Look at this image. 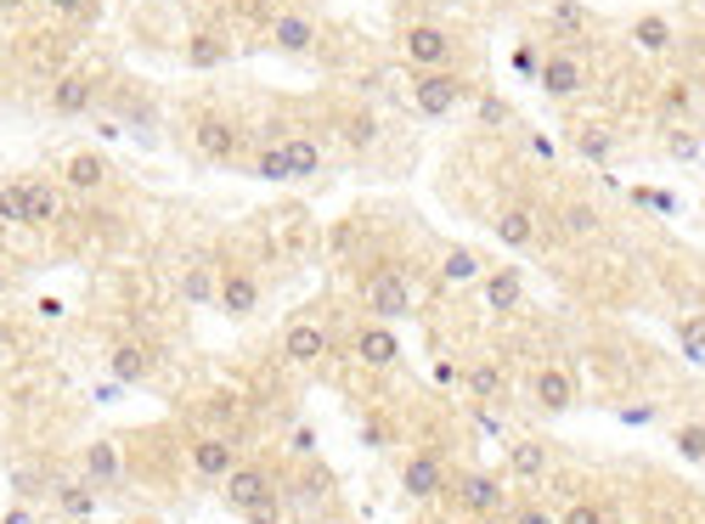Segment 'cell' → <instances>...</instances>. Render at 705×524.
<instances>
[{
    "label": "cell",
    "instance_id": "cell-3",
    "mask_svg": "<svg viewBox=\"0 0 705 524\" xmlns=\"http://www.w3.org/2000/svg\"><path fill=\"white\" fill-rule=\"evenodd\" d=\"M452 51H458V40L440 29V23H407V29H401V57H407V68H418V73L447 68Z\"/></svg>",
    "mask_w": 705,
    "mask_h": 524
},
{
    "label": "cell",
    "instance_id": "cell-40",
    "mask_svg": "<svg viewBox=\"0 0 705 524\" xmlns=\"http://www.w3.org/2000/svg\"><path fill=\"white\" fill-rule=\"evenodd\" d=\"M666 152H677V158H694V152H699V136H688V130H672V136H666Z\"/></svg>",
    "mask_w": 705,
    "mask_h": 524
},
{
    "label": "cell",
    "instance_id": "cell-49",
    "mask_svg": "<svg viewBox=\"0 0 705 524\" xmlns=\"http://www.w3.org/2000/svg\"><path fill=\"white\" fill-rule=\"evenodd\" d=\"M215 417H226V423H232V417H237V401H232V395H215Z\"/></svg>",
    "mask_w": 705,
    "mask_h": 524
},
{
    "label": "cell",
    "instance_id": "cell-6",
    "mask_svg": "<svg viewBox=\"0 0 705 524\" xmlns=\"http://www.w3.org/2000/svg\"><path fill=\"white\" fill-rule=\"evenodd\" d=\"M537 85H542V91H548L554 102H570V97H581V91H587V62H581V57H570V51H554V57H542Z\"/></svg>",
    "mask_w": 705,
    "mask_h": 524
},
{
    "label": "cell",
    "instance_id": "cell-25",
    "mask_svg": "<svg viewBox=\"0 0 705 524\" xmlns=\"http://www.w3.org/2000/svg\"><path fill=\"white\" fill-rule=\"evenodd\" d=\"M508 463H513L519 479H542L548 474V446L542 441H513L508 446Z\"/></svg>",
    "mask_w": 705,
    "mask_h": 524
},
{
    "label": "cell",
    "instance_id": "cell-53",
    "mask_svg": "<svg viewBox=\"0 0 705 524\" xmlns=\"http://www.w3.org/2000/svg\"><path fill=\"white\" fill-rule=\"evenodd\" d=\"M141 524H153V518H141Z\"/></svg>",
    "mask_w": 705,
    "mask_h": 524
},
{
    "label": "cell",
    "instance_id": "cell-7",
    "mask_svg": "<svg viewBox=\"0 0 705 524\" xmlns=\"http://www.w3.org/2000/svg\"><path fill=\"white\" fill-rule=\"evenodd\" d=\"M187 463H193L198 479H215L221 485L237 468V441H232V434H198V441L187 446Z\"/></svg>",
    "mask_w": 705,
    "mask_h": 524
},
{
    "label": "cell",
    "instance_id": "cell-17",
    "mask_svg": "<svg viewBox=\"0 0 705 524\" xmlns=\"http://www.w3.org/2000/svg\"><path fill=\"white\" fill-rule=\"evenodd\" d=\"M215 288H221V271L209 259H193V266H182V277H175V294L187 305H215Z\"/></svg>",
    "mask_w": 705,
    "mask_h": 524
},
{
    "label": "cell",
    "instance_id": "cell-18",
    "mask_svg": "<svg viewBox=\"0 0 705 524\" xmlns=\"http://www.w3.org/2000/svg\"><path fill=\"white\" fill-rule=\"evenodd\" d=\"M62 181H68L74 192H102V187H108V164H102L97 152H74V158L62 164Z\"/></svg>",
    "mask_w": 705,
    "mask_h": 524
},
{
    "label": "cell",
    "instance_id": "cell-16",
    "mask_svg": "<svg viewBox=\"0 0 705 524\" xmlns=\"http://www.w3.org/2000/svg\"><path fill=\"white\" fill-rule=\"evenodd\" d=\"M491 231H497L502 248H531V243H537V209L513 204V209H502V215L491 220Z\"/></svg>",
    "mask_w": 705,
    "mask_h": 524
},
{
    "label": "cell",
    "instance_id": "cell-46",
    "mask_svg": "<svg viewBox=\"0 0 705 524\" xmlns=\"http://www.w3.org/2000/svg\"><path fill=\"white\" fill-rule=\"evenodd\" d=\"M508 524H559V518H554V513H542V507H519Z\"/></svg>",
    "mask_w": 705,
    "mask_h": 524
},
{
    "label": "cell",
    "instance_id": "cell-50",
    "mask_svg": "<svg viewBox=\"0 0 705 524\" xmlns=\"http://www.w3.org/2000/svg\"><path fill=\"white\" fill-rule=\"evenodd\" d=\"M621 417H627V423H649V417H655V406H627Z\"/></svg>",
    "mask_w": 705,
    "mask_h": 524
},
{
    "label": "cell",
    "instance_id": "cell-4",
    "mask_svg": "<svg viewBox=\"0 0 705 524\" xmlns=\"http://www.w3.org/2000/svg\"><path fill=\"white\" fill-rule=\"evenodd\" d=\"M266 496H277V485H272V474L260 468V463H237V468L221 479V502H226L232 513H248V507H260Z\"/></svg>",
    "mask_w": 705,
    "mask_h": 524
},
{
    "label": "cell",
    "instance_id": "cell-9",
    "mask_svg": "<svg viewBox=\"0 0 705 524\" xmlns=\"http://www.w3.org/2000/svg\"><path fill=\"white\" fill-rule=\"evenodd\" d=\"M531 401H537L542 412H570V406H576V378H570V367H559V362L537 367V373H531Z\"/></svg>",
    "mask_w": 705,
    "mask_h": 524
},
{
    "label": "cell",
    "instance_id": "cell-22",
    "mask_svg": "<svg viewBox=\"0 0 705 524\" xmlns=\"http://www.w3.org/2000/svg\"><path fill=\"white\" fill-rule=\"evenodd\" d=\"M85 479H91V485H114L119 479V446L114 441H91V446H85Z\"/></svg>",
    "mask_w": 705,
    "mask_h": 524
},
{
    "label": "cell",
    "instance_id": "cell-14",
    "mask_svg": "<svg viewBox=\"0 0 705 524\" xmlns=\"http://www.w3.org/2000/svg\"><path fill=\"white\" fill-rule=\"evenodd\" d=\"M108 367H114L119 384H147V378H153V349L136 344V338H119V344L108 349Z\"/></svg>",
    "mask_w": 705,
    "mask_h": 524
},
{
    "label": "cell",
    "instance_id": "cell-19",
    "mask_svg": "<svg viewBox=\"0 0 705 524\" xmlns=\"http://www.w3.org/2000/svg\"><path fill=\"white\" fill-rule=\"evenodd\" d=\"M23 192H29V204H23V226L29 231H46V226L62 220V204H57V192L46 181H23Z\"/></svg>",
    "mask_w": 705,
    "mask_h": 524
},
{
    "label": "cell",
    "instance_id": "cell-23",
    "mask_svg": "<svg viewBox=\"0 0 705 524\" xmlns=\"http://www.w3.org/2000/svg\"><path fill=\"white\" fill-rule=\"evenodd\" d=\"M633 40H638L644 51H672V46H677V29H672V18H660V12H644V18L633 23Z\"/></svg>",
    "mask_w": 705,
    "mask_h": 524
},
{
    "label": "cell",
    "instance_id": "cell-36",
    "mask_svg": "<svg viewBox=\"0 0 705 524\" xmlns=\"http://www.w3.org/2000/svg\"><path fill=\"white\" fill-rule=\"evenodd\" d=\"M633 204H644L655 215H677V192H660V187H633Z\"/></svg>",
    "mask_w": 705,
    "mask_h": 524
},
{
    "label": "cell",
    "instance_id": "cell-39",
    "mask_svg": "<svg viewBox=\"0 0 705 524\" xmlns=\"http://www.w3.org/2000/svg\"><path fill=\"white\" fill-rule=\"evenodd\" d=\"M46 7L62 18H97V0H46Z\"/></svg>",
    "mask_w": 705,
    "mask_h": 524
},
{
    "label": "cell",
    "instance_id": "cell-34",
    "mask_svg": "<svg viewBox=\"0 0 705 524\" xmlns=\"http://www.w3.org/2000/svg\"><path fill=\"white\" fill-rule=\"evenodd\" d=\"M254 175L260 181H288V158H283V147H266L254 158Z\"/></svg>",
    "mask_w": 705,
    "mask_h": 524
},
{
    "label": "cell",
    "instance_id": "cell-41",
    "mask_svg": "<svg viewBox=\"0 0 705 524\" xmlns=\"http://www.w3.org/2000/svg\"><path fill=\"white\" fill-rule=\"evenodd\" d=\"M554 18H559L565 29H587V12L576 7V0H559V7H554Z\"/></svg>",
    "mask_w": 705,
    "mask_h": 524
},
{
    "label": "cell",
    "instance_id": "cell-44",
    "mask_svg": "<svg viewBox=\"0 0 705 524\" xmlns=\"http://www.w3.org/2000/svg\"><path fill=\"white\" fill-rule=\"evenodd\" d=\"M660 102H666V113H683V108H688V85H683V79L666 85V97H660Z\"/></svg>",
    "mask_w": 705,
    "mask_h": 524
},
{
    "label": "cell",
    "instance_id": "cell-29",
    "mask_svg": "<svg viewBox=\"0 0 705 524\" xmlns=\"http://www.w3.org/2000/svg\"><path fill=\"white\" fill-rule=\"evenodd\" d=\"M57 507L74 513V518H91V513H97V491L79 485V479H68V485H57Z\"/></svg>",
    "mask_w": 705,
    "mask_h": 524
},
{
    "label": "cell",
    "instance_id": "cell-11",
    "mask_svg": "<svg viewBox=\"0 0 705 524\" xmlns=\"http://www.w3.org/2000/svg\"><path fill=\"white\" fill-rule=\"evenodd\" d=\"M283 356H288L294 367H316V362L327 356V327L311 322V316H300V322L283 333Z\"/></svg>",
    "mask_w": 705,
    "mask_h": 524
},
{
    "label": "cell",
    "instance_id": "cell-28",
    "mask_svg": "<svg viewBox=\"0 0 705 524\" xmlns=\"http://www.w3.org/2000/svg\"><path fill=\"white\" fill-rule=\"evenodd\" d=\"M486 299H491V310H513V305H519V271H513V266L491 271V277H486Z\"/></svg>",
    "mask_w": 705,
    "mask_h": 524
},
{
    "label": "cell",
    "instance_id": "cell-24",
    "mask_svg": "<svg viewBox=\"0 0 705 524\" xmlns=\"http://www.w3.org/2000/svg\"><path fill=\"white\" fill-rule=\"evenodd\" d=\"M232 57V46L215 34V29H198L193 40H187V68H221Z\"/></svg>",
    "mask_w": 705,
    "mask_h": 524
},
{
    "label": "cell",
    "instance_id": "cell-38",
    "mask_svg": "<svg viewBox=\"0 0 705 524\" xmlns=\"http://www.w3.org/2000/svg\"><path fill=\"white\" fill-rule=\"evenodd\" d=\"M559 524H604V513H598V502H570L559 513Z\"/></svg>",
    "mask_w": 705,
    "mask_h": 524
},
{
    "label": "cell",
    "instance_id": "cell-52",
    "mask_svg": "<svg viewBox=\"0 0 705 524\" xmlns=\"http://www.w3.org/2000/svg\"><path fill=\"white\" fill-rule=\"evenodd\" d=\"M12 288V271H7V259H0V294H7Z\"/></svg>",
    "mask_w": 705,
    "mask_h": 524
},
{
    "label": "cell",
    "instance_id": "cell-51",
    "mask_svg": "<svg viewBox=\"0 0 705 524\" xmlns=\"http://www.w3.org/2000/svg\"><path fill=\"white\" fill-rule=\"evenodd\" d=\"M23 7H29V0H0V18H18Z\"/></svg>",
    "mask_w": 705,
    "mask_h": 524
},
{
    "label": "cell",
    "instance_id": "cell-37",
    "mask_svg": "<svg viewBox=\"0 0 705 524\" xmlns=\"http://www.w3.org/2000/svg\"><path fill=\"white\" fill-rule=\"evenodd\" d=\"M565 231H570V237H593V231H598V215H593L587 204H565Z\"/></svg>",
    "mask_w": 705,
    "mask_h": 524
},
{
    "label": "cell",
    "instance_id": "cell-45",
    "mask_svg": "<svg viewBox=\"0 0 705 524\" xmlns=\"http://www.w3.org/2000/svg\"><path fill=\"white\" fill-rule=\"evenodd\" d=\"M362 441H368V446H373V452H379V446H384V441H390V428H384V423H379V417H368V423H362Z\"/></svg>",
    "mask_w": 705,
    "mask_h": 524
},
{
    "label": "cell",
    "instance_id": "cell-43",
    "mask_svg": "<svg viewBox=\"0 0 705 524\" xmlns=\"http://www.w3.org/2000/svg\"><path fill=\"white\" fill-rule=\"evenodd\" d=\"M243 518H248V524H277V518H283V513H277V496H266L260 507H248Z\"/></svg>",
    "mask_w": 705,
    "mask_h": 524
},
{
    "label": "cell",
    "instance_id": "cell-27",
    "mask_svg": "<svg viewBox=\"0 0 705 524\" xmlns=\"http://www.w3.org/2000/svg\"><path fill=\"white\" fill-rule=\"evenodd\" d=\"M576 152H581L587 164H609V158H615V136H609L604 125H581V130H576Z\"/></svg>",
    "mask_w": 705,
    "mask_h": 524
},
{
    "label": "cell",
    "instance_id": "cell-42",
    "mask_svg": "<svg viewBox=\"0 0 705 524\" xmlns=\"http://www.w3.org/2000/svg\"><path fill=\"white\" fill-rule=\"evenodd\" d=\"M513 68H519L525 79H537V68H542V57H537V46H519V51H513Z\"/></svg>",
    "mask_w": 705,
    "mask_h": 524
},
{
    "label": "cell",
    "instance_id": "cell-30",
    "mask_svg": "<svg viewBox=\"0 0 705 524\" xmlns=\"http://www.w3.org/2000/svg\"><path fill=\"white\" fill-rule=\"evenodd\" d=\"M23 204H29L23 181H7V187H0V226H23Z\"/></svg>",
    "mask_w": 705,
    "mask_h": 524
},
{
    "label": "cell",
    "instance_id": "cell-47",
    "mask_svg": "<svg viewBox=\"0 0 705 524\" xmlns=\"http://www.w3.org/2000/svg\"><path fill=\"white\" fill-rule=\"evenodd\" d=\"M294 452H300V457L316 452V434H311V428H294Z\"/></svg>",
    "mask_w": 705,
    "mask_h": 524
},
{
    "label": "cell",
    "instance_id": "cell-31",
    "mask_svg": "<svg viewBox=\"0 0 705 524\" xmlns=\"http://www.w3.org/2000/svg\"><path fill=\"white\" fill-rule=\"evenodd\" d=\"M677 344H683V356H688V362H699V356H705V316L677 322Z\"/></svg>",
    "mask_w": 705,
    "mask_h": 524
},
{
    "label": "cell",
    "instance_id": "cell-12",
    "mask_svg": "<svg viewBox=\"0 0 705 524\" xmlns=\"http://www.w3.org/2000/svg\"><path fill=\"white\" fill-rule=\"evenodd\" d=\"M193 141H198V152L209 158V164H232L237 158V125L232 119H215V113H204L198 125H193Z\"/></svg>",
    "mask_w": 705,
    "mask_h": 524
},
{
    "label": "cell",
    "instance_id": "cell-5",
    "mask_svg": "<svg viewBox=\"0 0 705 524\" xmlns=\"http://www.w3.org/2000/svg\"><path fill=\"white\" fill-rule=\"evenodd\" d=\"M215 305H221V316H232V322H248V316L260 310V277H254V271H243V266H221Z\"/></svg>",
    "mask_w": 705,
    "mask_h": 524
},
{
    "label": "cell",
    "instance_id": "cell-13",
    "mask_svg": "<svg viewBox=\"0 0 705 524\" xmlns=\"http://www.w3.org/2000/svg\"><path fill=\"white\" fill-rule=\"evenodd\" d=\"M356 362H362V367H373V373L395 367V362H401V338H395L384 322L362 327V333H356Z\"/></svg>",
    "mask_w": 705,
    "mask_h": 524
},
{
    "label": "cell",
    "instance_id": "cell-35",
    "mask_svg": "<svg viewBox=\"0 0 705 524\" xmlns=\"http://www.w3.org/2000/svg\"><path fill=\"white\" fill-rule=\"evenodd\" d=\"M469 389H474V401H491V395H502V373H497L491 362H480V367L469 373Z\"/></svg>",
    "mask_w": 705,
    "mask_h": 524
},
{
    "label": "cell",
    "instance_id": "cell-32",
    "mask_svg": "<svg viewBox=\"0 0 705 524\" xmlns=\"http://www.w3.org/2000/svg\"><path fill=\"white\" fill-rule=\"evenodd\" d=\"M344 141H350V147H373V141H379V119H373V113H350V119H344Z\"/></svg>",
    "mask_w": 705,
    "mask_h": 524
},
{
    "label": "cell",
    "instance_id": "cell-1",
    "mask_svg": "<svg viewBox=\"0 0 705 524\" xmlns=\"http://www.w3.org/2000/svg\"><path fill=\"white\" fill-rule=\"evenodd\" d=\"M362 305L373 310V322H395V316H407V310H412V283H407V271H395V266H373V271L362 277Z\"/></svg>",
    "mask_w": 705,
    "mask_h": 524
},
{
    "label": "cell",
    "instance_id": "cell-15",
    "mask_svg": "<svg viewBox=\"0 0 705 524\" xmlns=\"http://www.w3.org/2000/svg\"><path fill=\"white\" fill-rule=\"evenodd\" d=\"M266 34H272V46H277V51H288V57H305V51L316 46V23H311V18H300V12H277Z\"/></svg>",
    "mask_w": 705,
    "mask_h": 524
},
{
    "label": "cell",
    "instance_id": "cell-2",
    "mask_svg": "<svg viewBox=\"0 0 705 524\" xmlns=\"http://www.w3.org/2000/svg\"><path fill=\"white\" fill-rule=\"evenodd\" d=\"M463 97H469V79H463V73L429 68V73H418V79H412V108H418L423 119H447Z\"/></svg>",
    "mask_w": 705,
    "mask_h": 524
},
{
    "label": "cell",
    "instance_id": "cell-8",
    "mask_svg": "<svg viewBox=\"0 0 705 524\" xmlns=\"http://www.w3.org/2000/svg\"><path fill=\"white\" fill-rule=\"evenodd\" d=\"M401 491H407L412 502H429V496L447 491V463H440V452H412V457L401 463Z\"/></svg>",
    "mask_w": 705,
    "mask_h": 524
},
{
    "label": "cell",
    "instance_id": "cell-33",
    "mask_svg": "<svg viewBox=\"0 0 705 524\" xmlns=\"http://www.w3.org/2000/svg\"><path fill=\"white\" fill-rule=\"evenodd\" d=\"M677 452H683V463H705V423L677 428Z\"/></svg>",
    "mask_w": 705,
    "mask_h": 524
},
{
    "label": "cell",
    "instance_id": "cell-20",
    "mask_svg": "<svg viewBox=\"0 0 705 524\" xmlns=\"http://www.w3.org/2000/svg\"><path fill=\"white\" fill-rule=\"evenodd\" d=\"M283 158H288V181H316V175H322V147L311 136H288Z\"/></svg>",
    "mask_w": 705,
    "mask_h": 524
},
{
    "label": "cell",
    "instance_id": "cell-21",
    "mask_svg": "<svg viewBox=\"0 0 705 524\" xmlns=\"http://www.w3.org/2000/svg\"><path fill=\"white\" fill-rule=\"evenodd\" d=\"M458 502H463L469 513H497V507H502V485H497L491 474H463V479H458Z\"/></svg>",
    "mask_w": 705,
    "mask_h": 524
},
{
    "label": "cell",
    "instance_id": "cell-10",
    "mask_svg": "<svg viewBox=\"0 0 705 524\" xmlns=\"http://www.w3.org/2000/svg\"><path fill=\"white\" fill-rule=\"evenodd\" d=\"M51 113L57 119H79V113H91V102H97V79L91 73H62L57 85H51Z\"/></svg>",
    "mask_w": 705,
    "mask_h": 524
},
{
    "label": "cell",
    "instance_id": "cell-48",
    "mask_svg": "<svg viewBox=\"0 0 705 524\" xmlns=\"http://www.w3.org/2000/svg\"><path fill=\"white\" fill-rule=\"evenodd\" d=\"M480 113H486V119H491V125H502V119H508V108H502V102H491V97H486V102H480Z\"/></svg>",
    "mask_w": 705,
    "mask_h": 524
},
{
    "label": "cell",
    "instance_id": "cell-26",
    "mask_svg": "<svg viewBox=\"0 0 705 524\" xmlns=\"http://www.w3.org/2000/svg\"><path fill=\"white\" fill-rule=\"evenodd\" d=\"M486 266L474 248H447V259H440V283H480Z\"/></svg>",
    "mask_w": 705,
    "mask_h": 524
}]
</instances>
